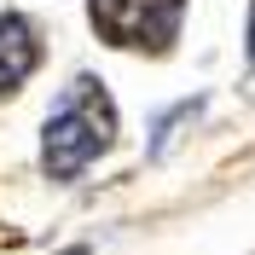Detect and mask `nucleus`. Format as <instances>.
<instances>
[{"label":"nucleus","mask_w":255,"mask_h":255,"mask_svg":"<svg viewBox=\"0 0 255 255\" xmlns=\"http://www.w3.org/2000/svg\"><path fill=\"white\" fill-rule=\"evenodd\" d=\"M250 64H255V6H250Z\"/></svg>","instance_id":"5"},{"label":"nucleus","mask_w":255,"mask_h":255,"mask_svg":"<svg viewBox=\"0 0 255 255\" xmlns=\"http://www.w3.org/2000/svg\"><path fill=\"white\" fill-rule=\"evenodd\" d=\"M197 105H203V99H186L174 116H157V122H151V157H162V151H168L174 128H180V122H191V116H197Z\"/></svg>","instance_id":"4"},{"label":"nucleus","mask_w":255,"mask_h":255,"mask_svg":"<svg viewBox=\"0 0 255 255\" xmlns=\"http://www.w3.org/2000/svg\"><path fill=\"white\" fill-rule=\"evenodd\" d=\"M41 64V29L23 12H0V99H12Z\"/></svg>","instance_id":"3"},{"label":"nucleus","mask_w":255,"mask_h":255,"mask_svg":"<svg viewBox=\"0 0 255 255\" xmlns=\"http://www.w3.org/2000/svg\"><path fill=\"white\" fill-rule=\"evenodd\" d=\"M180 6L186 0H93V23L111 47L168 52L180 35Z\"/></svg>","instance_id":"2"},{"label":"nucleus","mask_w":255,"mask_h":255,"mask_svg":"<svg viewBox=\"0 0 255 255\" xmlns=\"http://www.w3.org/2000/svg\"><path fill=\"white\" fill-rule=\"evenodd\" d=\"M111 145H116L111 87L99 76H76L58 93V111L41 128V168H47L52 180H76V174H87Z\"/></svg>","instance_id":"1"}]
</instances>
